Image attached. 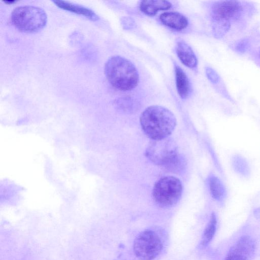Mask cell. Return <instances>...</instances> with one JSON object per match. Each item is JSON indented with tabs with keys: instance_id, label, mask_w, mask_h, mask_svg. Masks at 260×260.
<instances>
[{
	"instance_id": "cell-9",
	"label": "cell",
	"mask_w": 260,
	"mask_h": 260,
	"mask_svg": "<svg viewBox=\"0 0 260 260\" xmlns=\"http://www.w3.org/2000/svg\"><path fill=\"white\" fill-rule=\"evenodd\" d=\"M159 19L164 25L177 30L184 29L188 25L186 17L179 12L164 13L160 15Z\"/></svg>"
},
{
	"instance_id": "cell-10",
	"label": "cell",
	"mask_w": 260,
	"mask_h": 260,
	"mask_svg": "<svg viewBox=\"0 0 260 260\" xmlns=\"http://www.w3.org/2000/svg\"><path fill=\"white\" fill-rule=\"evenodd\" d=\"M176 52L179 59L185 66L190 68H194L197 66L198 60L196 56L186 43L182 41L177 42Z\"/></svg>"
},
{
	"instance_id": "cell-15",
	"label": "cell",
	"mask_w": 260,
	"mask_h": 260,
	"mask_svg": "<svg viewBox=\"0 0 260 260\" xmlns=\"http://www.w3.org/2000/svg\"><path fill=\"white\" fill-rule=\"evenodd\" d=\"M217 227V216L213 212L210 217L209 220L204 231L201 244L202 246H207L214 238Z\"/></svg>"
},
{
	"instance_id": "cell-12",
	"label": "cell",
	"mask_w": 260,
	"mask_h": 260,
	"mask_svg": "<svg viewBox=\"0 0 260 260\" xmlns=\"http://www.w3.org/2000/svg\"><path fill=\"white\" fill-rule=\"evenodd\" d=\"M171 6V4L167 1L144 0L140 3V9L145 14L153 16L158 11L169 9Z\"/></svg>"
},
{
	"instance_id": "cell-6",
	"label": "cell",
	"mask_w": 260,
	"mask_h": 260,
	"mask_svg": "<svg viewBox=\"0 0 260 260\" xmlns=\"http://www.w3.org/2000/svg\"><path fill=\"white\" fill-rule=\"evenodd\" d=\"M176 143L171 138L151 140L146 149V156L154 164L166 166L177 155Z\"/></svg>"
},
{
	"instance_id": "cell-21",
	"label": "cell",
	"mask_w": 260,
	"mask_h": 260,
	"mask_svg": "<svg viewBox=\"0 0 260 260\" xmlns=\"http://www.w3.org/2000/svg\"><path fill=\"white\" fill-rule=\"evenodd\" d=\"M256 214L260 216V207L256 210Z\"/></svg>"
},
{
	"instance_id": "cell-17",
	"label": "cell",
	"mask_w": 260,
	"mask_h": 260,
	"mask_svg": "<svg viewBox=\"0 0 260 260\" xmlns=\"http://www.w3.org/2000/svg\"><path fill=\"white\" fill-rule=\"evenodd\" d=\"M213 29L215 36L217 38L222 37L231 27V21L223 20H213Z\"/></svg>"
},
{
	"instance_id": "cell-5",
	"label": "cell",
	"mask_w": 260,
	"mask_h": 260,
	"mask_svg": "<svg viewBox=\"0 0 260 260\" xmlns=\"http://www.w3.org/2000/svg\"><path fill=\"white\" fill-rule=\"evenodd\" d=\"M163 248L159 236L150 230L140 233L135 239L134 252L140 260H153L157 257Z\"/></svg>"
},
{
	"instance_id": "cell-2",
	"label": "cell",
	"mask_w": 260,
	"mask_h": 260,
	"mask_svg": "<svg viewBox=\"0 0 260 260\" xmlns=\"http://www.w3.org/2000/svg\"><path fill=\"white\" fill-rule=\"evenodd\" d=\"M104 71L109 82L118 90H129L138 84L139 76L137 68L131 61L122 56L110 57L105 63Z\"/></svg>"
},
{
	"instance_id": "cell-20",
	"label": "cell",
	"mask_w": 260,
	"mask_h": 260,
	"mask_svg": "<svg viewBox=\"0 0 260 260\" xmlns=\"http://www.w3.org/2000/svg\"><path fill=\"white\" fill-rule=\"evenodd\" d=\"M248 43L247 40H243L236 46V49L239 51L241 52H244V50L246 49V47Z\"/></svg>"
},
{
	"instance_id": "cell-4",
	"label": "cell",
	"mask_w": 260,
	"mask_h": 260,
	"mask_svg": "<svg viewBox=\"0 0 260 260\" xmlns=\"http://www.w3.org/2000/svg\"><path fill=\"white\" fill-rule=\"evenodd\" d=\"M182 190L181 182L178 178L172 176H165L155 183L152 197L155 203L159 207H171L179 201Z\"/></svg>"
},
{
	"instance_id": "cell-14",
	"label": "cell",
	"mask_w": 260,
	"mask_h": 260,
	"mask_svg": "<svg viewBox=\"0 0 260 260\" xmlns=\"http://www.w3.org/2000/svg\"><path fill=\"white\" fill-rule=\"evenodd\" d=\"M209 186L213 198L219 202L224 200L226 196V189L221 181L217 177L214 175L210 176Z\"/></svg>"
},
{
	"instance_id": "cell-7",
	"label": "cell",
	"mask_w": 260,
	"mask_h": 260,
	"mask_svg": "<svg viewBox=\"0 0 260 260\" xmlns=\"http://www.w3.org/2000/svg\"><path fill=\"white\" fill-rule=\"evenodd\" d=\"M256 249L255 240L249 235H242L230 247L223 260H251Z\"/></svg>"
},
{
	"instance_id": "cell-1",
	"label": "cell",
	"mask_w": 260,
	"mask_h": 260,
	"mask_svg": "<svg viewBox=\"0 0 260 260\" xmlns=\"http://www.w3.org/2000/svg\"><path fill=\"white\" fill-rule=\"evenodd\" d=\"M142 128L151 140L167 138L176 125L174 114L168 109L159 105L147 107L140 117Z\"/></svg>"
},
{
	"instance_id": "cell-8",
	"label": "cell",
	"mask_w": 260,
	"mask_h": 260,
	"mask_svg": "<svg viewBox=\"0 0 260 260\" xmlns=\"http://www.w3.org/2000/svg\"><path fill=\"white\" fill-rule=\"evenodd\" d=\"M243 11L239 1H222L215 2L212 6L211 15L213 20L230 21L238 19Z\"/></svg>"
},
{
	"instance_id": "cell-3",
	"label": "cell",
	"mask_w": 260,
	"mask_h": 260,
	"mask_svg": "<svg viewBox=\"0 0 260 260\" xmlns=\"http://www.w3.org/2000/svg\"><path fill=\"white\" fill-rule=\"evenodd\" d=\"M11 19L13 25L19 30L35 32L40 31L46 25L47 16L41 8L22 6L15 8L12 11Z\"/></svg>"
},
{
	"instance_id": "cell-22",
	"label": "cell",
	"mask_w": 260,
	"mask_h": 260,
	"mask_svg": "<svg viewBox=\"0 0 260 260\" xmlns=\"http://www.w3.org/2000/svg\"><path fill=\"white\" fill-rule=\"evenodd\" d=\"M15 2H16L15 1H4V2L7 3V4L13 3Z\"/></svg>"
},
{
	"instance_id": "cell-13",
	"label": "cell",
	"mask_w": 260,
	"mask_h": 260,
	"mask_svg": "<svg viewBox=\"0 0 260 260\" xmlns=\"http://www.w3.org/2000/svg\"><path fill=\"white\" fill-rule=\"evenodd\" d=\"M176 84L178 93L181 98L186 99L190 92L188 79L184 71L179 66L175 68Z\"/></svg>"
},
{
	"instance_id": "cell-19",
	"label": "cell",
	"mask_w": 260,
	"mask_h": 260,
	"mask_svg": "<svg viewBox=\"0 0 260 260\" xmlns=\"http://www.w3.org/2000/svg\"><path fill=\"white\" fill-rule=\"evenodd\" d=\"M206 74L208 79L213 83H217L220 79L218 74L215 70L210 67H207L205 68Z\"/></svg>"
},
{
	"instance_id": "cell-18",
	"label": "cell",
	"mask_w": 260,
	"mask_h": 260,
	"mask_svg": "<svg viewBox=\"0 0 260 260\" xmlns=\"http://www.w3.org/2000/svg\"><path fill=\"white\" fill-rule=\"evenodd\" d=\"M185 161L183 157L179 154L168 165L164 167L169 171L177 173L183 169Z\"/></svg>"
},
{
	"instance_id": "cell-16",
	"label": "cell",
	"mask_w": 260,
	"mask_h": 260,
	"mask_svg": "<svg viewBox=\"0 0 260 260\" xmlns=\"http://www.w3.org/2000/svg\"><path fill=\"white\" fill-rule=\"evenodd\" d=\"M232 165L236 172L243 176H247L250 173V169L246 160L240 155H236L232 157Z\"/></svg>"
},
{
	"instance_id": "cell-11",
	"label": "cell",
	"mask_w": 260,
	"mask_h": 260,
	"mask_svg": "<svg viewBox=\"0 0 260 260\" xmlns=\"http://www.w3.org/2000/svg\"><path fill=\"white\" fill-rule=\"evenodd\" d=\"M53 2L62 9L82 15L91 20L95 21L99 19V16L93 11L83 6L64 1L55 0Z\"/></svg>"
}]
</instances>
